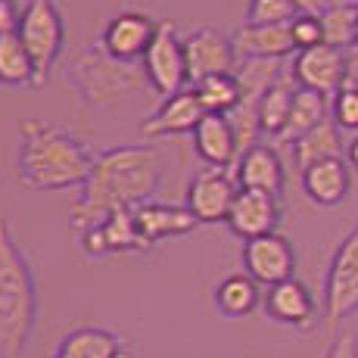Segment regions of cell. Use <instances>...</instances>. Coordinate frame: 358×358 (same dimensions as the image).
I'll use <instances>...</instances> for the list:
<instances>
[{"label": "cell", "instance_id": "cell-11", "mask_svg": "<svg viewBox=\"0 0 358 358\" xmlns=\"http://www.w3.org/2000/svg\"><path fill=\"white\" fill-rule=\"evenodd\" d=\"M237 181L228 175V169H203L194 175V181L187 184V196L184 206L190 209V215L199 224H228L234 196H237Z\"/></svg>", "mask_w": 358, "mask_h": 358}, {"label": "cell", "instance_id": "cell-19", "mask_svg": "<svg viewBox=\"0 0 358 358\" xmlns=\"http://www.w3.org/2000/svg\"><path fill=\"white\" fill-rule=\"evenodd\" d=\"M237 59H287L296 53L290 25H240L231 31Z\"/></svg>", "mask_w": 358, "mask_h": 358}, {"label": "cell", "instance_id": "cell-5", "mask_svg": "<svg viewBox=\"0 0 358 358\" xmlns=\"http://www.w3.org/2000/svg\"><path fill=\"white\" fill-rule=\"evenodd\" d=\"M19 41L29 50L34 69H38V87L50 78V69L57 66L59 53L66 44V25L63 13L57 10L53 0H29L19 16Z\"/></svg>", "mask_w": 358, "mask_h": 358}, {"label": "cell", "instance_id": "cell-31", "mask_svg": "<svg viewBox=\"0 0 358 358\" xmlns=\"http://www.w3.org/2000/svg\"><path fill=\"white\" fill-rule=\"evenodd\" d=\"M330 119L340 131H358V85H346L340 94H334Z\"/></svg>", "mask_w": 358, "mask_h": 358}, {"label": "cell", "instance_id": "cell-28", "mask_svg": "<svg viewBox=\"0 0 358 358\" xmlns=\"http://www.w3.org/2000/svg\"><path fill=\"white\" fill-rule=\"evenodd\" d=\"M321 29H324V44L340 47V50H358V3L355 0H343V3L330 6L321 13Z\"/></svg>", "mask_w": 358, "mask_h": 358}, {"label": "cell", "instance_id": "cell-17", "mask_svg": "<svg viewBox=\"0 0 358 358\" xmlns=\"http://www.w3.org/2000/svg\"><path fill=\"white\" fill-rule=\"evenodd\" d=\"M81 250L85 256L100 259V256H113V252H143L141 234H137L134 222V209H122L115 215H109L100 228H91L81 234Z\"/></svg>", "mask_w": 358, "mask_h": 358}, {"label": "cell", "instance_id": "cell-29", "mask_svg": "<svg viewBox=\"0 0 358 358\" xmlns=\"http://www.w3.org/2000/svg\"><path fill=\"white\" fill-rule=\"evenodd\" d=\"M194 91H196L206 113H215V115H231L240 103V81L234 72L231 75H209V78L196 81Z\"/></svg>", "mask_w": 358, "mask_h": 358}, {"label": "cell", "instance_id": "cell-8", "mask_svg": "<svg viewBox=\"0 0 358 358\" xmlns=\"http://www.w3.org/2000/svg\"><path fill=\"white\" fill-rule=\"evenodd\" d=\"M349 66H352L349 50H340V47H330V44L299 50L290 59L296 85L306 87V91H318L324 97H334V94H340L349 85Z\"/></svg>", "mask_w": 358, "mask_h": 358}, {"label": "cell", "instance_id": "cell-22", "mask_svg": "<svg viewBox=\"0 0 358 358\" xmlns=\"http://www.w3.org/2000/svg\"><path fill=\"white\" fill-rule=\"evenodd\" d=\"M50 358H131L125 340L106 327H75L57 343Z\"/></svg>", "mask_w": 358, "mask_h": 358}, {"label": "cell", "instance_id": "cell-26", "mask_svg": "<svg viewBox=\"0 0 358 358\" xmlns=\"http://www.w3.org/2000/svg\"><path fill=\"white\" fill-rule=\"evenodd\" d=\"M262 296L265 293L250 274H228L215 287V308L228 318H246L262 306Z\"/></svg>", "mask_w": 358, "mask_h": 358}, {"label": "cell", "instance_id": "cell-16", "mask_svg": "<svg viewBox=\"0 0 358 358\" xmlns=\"http://www.w3.org/2000/svg\"><path fill=\"white\" fill-rule=\"evenodd\" d=\"M203 115H206V109H203V103H199L196 91L194 87H184L181 94L162 100V106L143 122L141 131H143V137H150V141H162V137H178V134H194L196 125L203 122Z\"/></svg>", "mask_w": 358, "mask_h": 358}, {"label": "cell", "instance_id": "cell-35", "mask_svg": "<svg viewBox=\"0 0 358 358\" xmlns=\"http://www.w3.org/2000/svg\"><path fill=\"white\" fill-rule=\"evenodd\" d=\"M296 10L299 13H308V16H321V13H327L330 6L343 3V0H293Z\"/></svg>", "mask_w": 358, "mask_h": 358}, {"label": "cell", "instance_id": "cell-4", "mask_svg": "<svg viewBox=\"0 0 358 358\" xmlns=\"http://www.w3.org/2000/svg\"><path fill=\"white\" fill-rule=\"evenodd\" d=\"M66 81L75 87L85 106L109 109L113 103H119V97L141 91L147 85V75H143V66L109 57L106 47L97 41L72 57V63L66 66Z\"/></svg>", "mask_w": 358, "mask_h": 358}, {"label": "cell", "instance_id": "cell-10", "mask_svg": "<svg viewBox=\"0 0 358 358\" xmlns=\"http://www.w3.org/2000/svg\"><path fill=\"white\" fill-rule=\"evenodd\" d=\"M243 274H250L259 287H274L296 278V250L284 234H265V237L243 243Z\"/></svg>", "mask_w": 358, "mask_h": 358}, {"label": "cell", "instance_id": "cell-1", "mask_svg": "<svg viewBox=\"0 0 358 358\" xmlns=\"http://www.w3.org/2000/svg\"><path fill=\"white\" fill-rule=\"evenodd\" d=\"M162 171L165 153L156 143H119L100 150L91 178L69 212V228L81 237L85 231L100 228L115 212L153 203Z\"/></svg>", "mask_w": 358, "mask_h": 358}, {"label": "cell", "instance_id": "cell-15", "mask_svg": "<svg viewBox=\"0 0 358 358\" xmlns=\"http://www.w3.org/2000/svg\"><path fill=\"white\" fill-rule=\"evenodd\" d=\"M234 181L237 187L243 190H262V194H271V196H280L284 194V184H287V171H284V162H280V153L274 143H252L250 150L240 153L237 165H234Z\"/></svg>", "mask_w": 358, "mask_h": 358}, {"label": "cell", "instance_id": "cell-23", "mask_svg": "<svg viewBox=\"0 0 358 358\" xmlns=\"http://www.w3.org/2000/svg\"><path fill=\"white\" fill-rule=\"evenodd\" d=\"M327 119H330V103H327L324 94L299 87L293 97V106H290V119H287L280 137L274 141V147H280V143H284V147H293L302 134H308V131L318 128L321 122H327Z\"/></svg>", "mask_w": 358, "mask_h": 358}, {"label": "cell", "instance_id": "cell-24", "mask_svg": "<svg viewBox=\"0 0 358 358\" xmlns=\"http://www.w3.org/2000/svg\"><path fill=\"white\" fill-rule=\"evenodd\" d=\"M299 91L293 78V69L287 63V69L280 72V78L268 87V94L262 97V106H259V131L271 141H278L280 131H284L287 119H290V106H293V97Z\"/></svg>", "mask_w": 358, "mask_h": 358}, {"label": "cell", "instance_id": "cell-7", "mask_svg": "<svg viewBox=\"0 0 358 358\" xmlns=\"http://www.w3.org/2000/svg\"><path fill=\"white\" fill-rule=\"evenodd\" d=\"M147 85L159 94L162 100L175 97L187 87V59H184V38L178 34L175 22H159L150 50L141 59Z\"/></svg>", "mask_w": 358, "mask_h": 358}, {"label": "cell", "instance_id": "cell-27", "mask_svg": "<svg viewBox=\"0 0 358 358\" xmlns=\"http://www.w3.org/2000/svg\"><path fill=\"white\" fill-rule=\"evenodd\" d=\"M0 85L6 87H38V69H34L29 50L19 34L0 38Z\"/></svg>", "mask_w": 358, "mask_h": 358}, {"label": "cell", "instance_id": "cell-32", "mask_svg": "<svg viewBox=\"0 0 358 358\" xmlns=\"http://www.w3.org/2000/svg\"><path fill=\"white\" fill-rule=\"evenodd\" d=\"M290 34H293V44L296 53L299 50H312V47L324 44V29H321V19L318 16H308V13H299V16L290 22Z\"/></svg>", "mask_w": 358, "mask_h": 358}, {"label": "cell", "instance_id": "cell-13", "mask_svg": "<svg viewBox=\"0 0 358 358\" xmlns=\"http://www.w3.org/2000/svg\"><path fill=\"white\" fill-rule=\"evenodd\" d=\"M156 31H159V22H156L150 13H119L106 22V29L100 34V44L106 47L109 57L122 59V63H137L143 59V53L150 50Z\"/></svg>", "mask_w": 358, "mask_h": 358}, {"label": "cell", "instance_id": "cell-2", "mask_svg": "<svg viewBox=\"0 0 358 358\" xmlns=\"http://www.w3.org/2000/svg\"><path fill=\"white\" fill-rule=\"evenodd\" d=\"M97 150L66 128L44 119H29L19 125L16 175L19 184L31 194H57L69 187H85L91 178Z\"/></svg>", "mask_w": 358, "mask_h": 358}, {"label": "cell", "instance_id": "cell-9", "mask_svg": "<svg viewBox=\"0 0 358 358\" xmlns=\"http://www.w3.org/2000/svg\"><path fill=\"white\" fill-rule=\"evenodd\" d=\"M184 59H187V85L194 87L196 81L209 75H231L237 72V50H234L231 34L199 25L184 38Z\"/></svg>", "mask_w": 358, "mask_h": 358}, {"label": "cell", "instance_id": "cell-18", "mask_svg": "<svg viewBox=\"0 0 358 358\" xmlns=\"http://www.w3.org/2000/svg\"><path fill=\"white\" fill-rule=\"evenodd\" d=\"M134 222H137V234H141L143 246H156L159 240L169 237H184V234L196 231L199 222L190 215L187 206H169V203H143L134 209Z\"/></svg>", "mask_w": 358, "mask_h": 358}, {"label": "cell", "instance_id": "cell-36", "mask_svg": "<svg viewBox=\"0 0 358 358\" xmlns=\"http://www.w3.org/2000/svg\"><path fill=\"white\" fill-rule=\"evenodd\" d=\"M346 162H349V169L358 171V137H352V141L346 143Z\"/></svg>", "mask_w": 358, "mask_h": 358}, {"label": "cell", "instance_id": "cell-14", "mask_svg": "<svg viewBox=\"0 0 358 358\" xmlns=\"http://www.w3.org/2000/svg\"><path fill=\"white\" fill-rule=\"evenodd\" d=\"M280 224V196L262 194V190H237L228 215L231 234H237L240 240H256L265 234H274Z\"/></svg>", "mask_w": 358, "mask_h": 358}, {"label": "cell", "instance_id": "cell-33", "mask_svg": "<svg viewBox=\"0 0 358 358\" xmlns=\"http://www.w3.org/2000/svg\"><path fill=\"white\" fill-rule=\"evenodd\" d=\"M324 358H358V336L352 330H340V334L334 336V343H330Z\"/></svg>", "mask_w": 358, "mask_h": 358}, {"label": "cell", "instance_id": "cell-30", "mask_svg": "<svg viewBox=\"0 0 358 358\" xmlns=\"http://www.w3.org/2000/svg\"><path fill=\"white\" fill-rule=\"evenodd\" d=\"M299 16L293 0H250L246 3V25H290Z\"/></svg>", "mask_w": 358, "mask_h": 358}, {"label": "cell", "instance_id": "cell-3", "mask_svg": "<svg viewBox=\"0 0 358 358\" xmlns=\"http://www.w3.org/2000/svg\"><path fill=\"white\" fill-rule=\"evenodd\" d=\"M38 327V284L22 246L0 222V358H22Z\"/></svg>", "mask_w": 358, "mask_h": 358}, {"label": "cell", "instance_id": "cell-34", "mask_svg": "<svg viewBox=\"0 0 358 358\" xmlns=\"http://www.w3.org/2000/svg\"><path fill=\"white\" fill-rule=\"evenodd\" d=\"M19 16H22V13L16 10L13 0H0V38H3V34H13L19 29Z\"/></svg>", "mask_w": 358, "mask_h": 358}, {"label": "cell", "instance_id": "cell-25", "mask_svg": "<svg viewBox=\"0 0 358 358\" xmlns=\"http://www.w3.org/2000/svg\"><path fill=\"white\" fill-rule=\"evenodd\" d=\"M340 156H343V131L336 128L334 119L321 122L318 128H312L293 143V159L299 165V171L312 169L315 162L340 159Z\"/></svg>", "mask_w": 358, "mask_h": 358}, {"label": "cell", "instance_id": "cell-20", "mask_svg": "<svg viewBox=\"0 0 358 358\" xmlns=\"http://www.w3.org/2000/svg\"><path fill=\"white\" fill-rule=\"evenodd\" d=\"M194 147L209 169H228L237 165L240 159V143H237V131H234L228 115H215L206 113L203 122L194 131Z\"/></svg>", "mask_w": 358, "mask_h": 358}, {"label": "cell", "instance_id": "cell-12", "mask_svg": "<svg viewBox=\"0 0 358 358\" xmlns=\"http://www.w3.org/2000/svg\"><path fill=\"white\" fill-rule=\"evenodd\" d=\"M262 308L274 324L302 330V334L315 330V324H318V302L299 278L268 287L265 296H262Z\"/></svg>", "mask_w": 358, "mask_h": 358}, {"label": "cell", "instance_id": "cell-21", "mask_svg": "<svg viewBox=\"0 0 358 358\" xmlns=\"http://www.w3.org/2000/svg\"><path fill=\"white\" fill-rule=\"evenodd\" d=\"M352 190V169L343 159H324L315 162L312 169L302 171V194L312 199L315 206H340Z\"/></svg>", "mask_w": 358, "mask_h": 358}, {"label": "cell", "instance_id": "cell-6", "mask_svg": "<svg viewBox=\"0 0 358 358\" xmlns=\"http://www.w3.org/2000/svg\"><path fill=\"white\" fill-rule=\"evenodd\" d=\"M358 315V222L334 250L324 274V321L340 327Z\"/></svg>", "mask_w": 358, "mask_h": 358}]
</instances>
